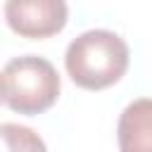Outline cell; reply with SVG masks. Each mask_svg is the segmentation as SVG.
Masks as SVG:
<instances>
[{
  "label": "cell",
  "instance_id": "4",
  "mask_svg": "<svg viewBox=\"0 0 152 152\" xmlns=\"http://www.w3.org/2000/svg\"><path fill=\"white\" fill-rule=\"evenodd\" d=\"M119 152H152V97L128 102L116 124Z\"/></svg>",
  "mask_w": 152,
  "mask_h": 152
},
{
  "label": "cell",
  "instance_id": "3",
  "mask_svg": "<svg viewBox=\"0 0 152 152\" xmlns=\"http://www.w3.org/2000/svg\"><path fill=\"white\" fill-rule=\"evenodd\" d=\"M7 26L31 40L57 36L69 21L66 0H5Z\"/></svg>",
  "mask_w": 152,
  "mask_h": 152
},
{
  "label": "cell",
  "instance_id": "1",
  "mask_svg": "<svg viewBox=\"0 0 152 152\" xmlns=\"http://www.w3.org/2000/svg\"><path fill=\"white\" fill-rule=\"evenodd\" d=\"M128 62L126 40L107 28H90L76 36L64 52L66 74L83 90H104L119 83L128 71Z\"/></svg>",
  "mask_w": 152,
  "mask_h": 152
},
{
  "label": "cell",
  "instance_id": "2",
  "mask_svg": "<svg viewBox=\"0 0 152 152\" xmlns=\"http://www.w3.org/2000/svg\"><path fill=\"white\" fill-rule=\"evenodd\" d=\"M59 90V74L45 57L21 55L2 66V102L17 114H43L57 102Z\"/></svg>",
  "mask_w": 152,
  "mask_h": 152
},
{
  "label": "cell",
  "instance_id": "5",
  "mask_svg": "<svg viewBox=\"0 0 152 152\" xmlns=\"http://www.w3.org/2000/svg\"><path fill=\"white\" fill-rule=\"evenodd\" d=\"M0 140H2V152H48L43 138L21 124H10L5 121L0 126Z\"/></svg>",
  "mask_w": 152,
  "mask_h": 152
}]
</instances>
